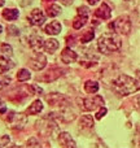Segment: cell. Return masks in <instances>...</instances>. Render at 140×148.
Here are the masks:
<instances>
[{
	"label": "cell",
	"mask_w": 140,
	"mask_h": 148,
	"mask_svg": "<svg viewBox=\"0 0 140 148\" xmlns=\"http://www.w3.org/2000/svg\"><path fill=\"white\" fill-rule=\"evenodd\" d=\"M112 86L114 88V91L120 95H130L136 92L140 88V84L138 83L136 79H134L132 77H128L126 74H121L118 75L114 81L112 82Z\"/></svg>",
	"instance_id": "1"
},
{
	"label": "cell",
	"mask_w": 140,
	"mask_h": 148,
	"mask_svg": "<svg viewBox=\"0 0 140 148\" xmlns=\"http://www.w3.org/2000/svg\"><path fill=\"white\" fill-rule=\"evenodd\" d=\"M97 47L102 53H110V52L118 51L122 47V42L115 34H104L99 38Z\"/></svg>",
	"instance_id": "2"
},
{
	"label": "cell",
	"mask_w": 140,
	"mask_h": 148,
	"mask_svg": "<svg viewBox=\"0 0 140 148\" xmlns=\"http://www.w3.org/2000/svg\"><path fill=\"white\" fill-rule=\"evenodd\" d=\"M5 122L9 126L10 129H14V130H22L26 126V122H27V117L23 113H17L13 112V110H9V112H5Z\"/></svg>",
	"instance_id": "3"
},
{
	"label": "cell",
	"mask_w": 140,
	"mask_h": 148,
	"mask_svg": "<svg viewBox=\"0 0 140 148\" xmlns=\"http://www.w3.org/2000/svg\"><path fill=\"white\" fill-rule=\"evenodd\" d=\"M109 29H112L114 33L127 35L131 31V21L127 16H121L109 23Z\"/></svg>",
	"instance_id": "4"
},
{
	"label": "cell",
	"mask_w": 140,
	"mask_h": 148,
	"mask_svg": "<svg viewBox=\"0 0 140 148\" xmlns=\"http://www.w3.org/2000/svg\"><path fill=\"white\" fill-rule=\"evenodd\" d=\"M104 104V99L101 96H94V97H87V99L82 100V109L86 110V112H91V110H95L96 108L101 107Z\"/></svg>",
	"instance_id": "5"
},
{
	"label": "cell",
	"mask_w": 140,
	"mask_h": 148,
	"mask_svg": "<svg viewBox=\"0 0 140 148\" xmlns=\"http://www.w3.org/2000/svg\"><path fill=\"white\" fill-rule=\"evenodd\" d=\"M48 117H51L52 120H59L61 122H70L75 118V113L73 110L68 109V108L62 107L61 110H59L56 113H51V114H48Z\"/></svg>",
	"instance_id": "6"
},
{
	"label": "cell",
	"mask_w": 140,
	"mask_h": 148,
	"mask_svg": "<svg viewBox=\"0 0 140 148\" xmlns=\"http://www.w3.org/2000/svg\"><path fill=\"white\" fill-rule=\"evenodd\" d=\"M36 125H38L36 127H38L39 133H42L43 135H49L52 130H57L56 123L52 121L51 117H47V118H44V120L38 121Z\"/></svg>",
	"instance_id": "7"
},
{
	"label": "cell",
	"mask_w": 140,
	"mask_h": 148,
	"mask_svg": "<svg viewBox=\"0 0 140 148\" xmlns=\"http://www.w3.org/2000/svg\"><path fill=\"white\" fill-rule=\"evenodd\" d=\"M47 101H48V104L52 105V107H60V108L69 104V99H68L65 95L57 94V92H53V94L48 95V96H47Z\"/></svg>",
	"instance_id": "8"
},
{
	"label": "cell",
	"mask_w": 140,
	"mask_h": 148,
	"mask_svg": "<svg viewBox=\"0 0 140 148\" xmlns=\"http://www.w3.org/2000/svg\"><path fill=\"white\" fill-rule=\"evenodd\" d=\"M29 64H30V68L34 70H42L46 68L47 65V57L44 56L43 53H35L33 57L30 59V61H29Z\"/></svg>",
	"instance_id": "9"
},
{
	"label": "cell",
	"mask_w": 140,
	"mask_h": 148,
	"mask_svg": "<svg viewBox=\"0 0 140 148\" xmlns=\"http://www.w3.org/2000/svg\"><path fill=\"white\" fill-rule=\"evenodd\" d=\"M46 21V16L40 9H34L29 14V22L34 26H42Z\"/></svg>",
	"instance_id": "10"
},
{
	"label": "cell",
	"mask_w": 140,
	"mask_h": 148,
	"mask_svg": "<svg viewBox=\"0 0 140 148\" xmlns=\"http://www.w3.org/2000/svg\"><path fill=\"white\" fill-rule=\"evenodd\" d=\"M59 143L62 148H76L75 142L71 138L69 133H60L59 134Z\"/></svg>",
	"instance_id": "11"
},
{
	"label": "cell",
	"mask_w": 140,
	"mask_h": 148,
	"mask_svg": "<svg viewBox=\"0 0 140 148\" xmlns=\"http://www.w3.org/2000/svg\"><path fill=\"white\" fill-rule=\"evenodd\" d=\"M61 72H62V69H60V68H53V69H49L47 73H44V75L38 77V79H40L43 82H52L61 75L62 74Z\"/></svg>",
	"instance_id": "12"
},
{
	"label": "cell",
	"mask_w": 140,
	"mask_h": 148,
	"mask_svg": "<svg viewBox=\"0 0 140 148\" xmlns=\"http://www.w3.org/2000/svg\"><path fill=\"white\" fill-rule=\"evenodd\" d=\"M95 16L101 18V20H109L110 16H112V9L108 7V4L104 3V4H101V7L99 9L95 10Z\"/></svg>",
	"instance_id": "13"
},
{
	"label": "cell",
	"mask_w": 140,
	"mask_h": 148,
	"mask_svg": "<svg viewBox=\"0 0 140 148\" xmlns=\"http://www.w3.org/2000/svg\"><path fill=\"white\" fill-rule=\"evenodd\" d=\"M75 60H76V53L73 49H70L69 47H66V48L61 52V61L65 62V64H71V62H74Z\"/></svg>",
	"instance_id": "14"
},
{
	"label": "cell",
	"mask_w": 140,
	"mask_h": 148,
	"mask_svg": "<svg viewBox=\"0 0 140 148\" xmlns=\"http://www.w3.org/2000/svg\"><path fill=\"white\" fill-rule=\"evenodd\" d=\"M44 31H46L47 34H49V35H57V34H60V31H61V23H60L59 21H52V22H49L48 25L44 27Z\"/></svg>",
	"instance_id": "15"
},
{
	"label": "cell",
	"mask_w": 140,
	"mask_h": 148,
	"mask_svg": "<svg viewBox=\"0 0 140 148\" xmlns=\"http://www.w3.org/2000/svg\"><path fill=\"white\" fill-rule=\"evenodd\" d=\"M29 43H30V47L34 49V51H39V49L44 46L43 38H42L40 35H38V34H34V35L30 38Z\"/></svg>",
	"instance_id": "16"
},
{
	"label": "cell",
	"mask_w": 140,
	"mask_h": 148,
	"mask_svg": "<svg viewBox=\"0 0 140 148\" xmlns=\"http://www.w3.org/2000/svg\"><path fill=\"white\" fill-rule=\"evenodd\" d=\"M79 127H81V129H84V130L92 129V127H94V118H92L89 114L82 116L81 120H79Z\"/></svg>",
	"instance_id": "17"
},
{
	"label": "cell",
	"mask_w": 140,
	"mask_h": 148,
	"mask_svg": "<svg viewBox=\"0 0 140 148\" xmlns=\"http://www.w3.org/2000/svg\"><path fill=\"white\" fill-rule=\"evenodd\" d=\"M43 47H44V49H46L47 52L53 53V52L60 47V43H59V40H56V39H47V40H44V46Z\"/></svg>",
	"instance_id": "18"
},
{
	"label": "cell",
	"mask_w": 140,
	"mask_h": 148,
	"mask_svg": "<svg viewBox=\"0 0 140 148\" xmlns=\"http://www.w3.org/2000/svg\"><path fill=\"white\" fill-rule=\"evenodd\" d=\"M42 110H43V104H42V101L40 100H35V101L27 108L26 113H27V114H39Z\"/></svg>",
	"instance_id": "19"
},
{
	"label": "cell",
	"mask_w": 140,
	"mask_h": 148,
	"mask_svg": "<svg viewBox=\"0 0 140 148\" xmlns=\"http://www.w3.org/2000/svg\"><path fill=\"white\" fill-rule=\"evenodd\" d=\"M87 20H88V17H87V16L78 14L75 18H74V21H73V27L75 29V30H79L81 27H83V26L86 25Z\"/></svg>",
	"instance_id": "20"
},
{
	"label": "cell",
	"mask_w": 140,
	"mask_h": 148,
	"mask_svg": "<svg viewBox=\"0 0 140 148\" xmlns=\"http://www.w3.org/2000/svg\"><path fill=\"white\" fill-rule=\"evenodd\" d=\"M13 66H14V64L12 61H9L7 57H0V73L1 74L8 72L9 69H12Z\"/></svg>",
	"instance_id": "21"
},
{
	"label": "cell",
	"mask_w": 140,
	"mask_h": 148,
	"mask_svg": "<svg viewBox=\"0 0 140 148\" xmlns=\"http://www.w3.org/2000/svg\"><path fill=\"white\" fill-rule=\"evenodd\" d=\"M84 90L87 94H96L99 91V83L95 81H87L84 83Z\"/></svg>",
	"instance_id": "22"
},
{
	"label": "cell",
	"mask_w": 140,
	"mask_h": 148,
	"mask_svg": "<svg viewBox=\"0 0 140 148\" xmlns=\"http://www.w3.org/2000/svg\"><path fill=\"white\" fill-rule=\"evenodd\" d=\"M18 14H20V13H18L17 9H5L4 12H3V17L8 21L16 20V18L18 17Z\"/></svg>",
	"instance_id": "23"
},
{
	"label": "cell",
	"mask_w": 140,
	"mask_h": 148,
	"mask_svg": "<svg viewBox=\"0 0 140 148\" xmlns=\"http://www.w3.org/2000/svg\"><path fill=\"white\" fill-rule=\"evenodd\" d=\"M60 13H61V8H60V5H57V4H52L51 7L47 9V14H48L49 17H56V16H59Z\"/></svg>",
	"instance_id": "24"
},
{
	"label": "cell",
	"mask_w": 140,
	"mask_h": 148,
	"mask_svg": "<svg viewBox=\"0 0 140 148\" xmlns=\"http://www.w3.org/2000/svg\"><path fill=\"white\" fill-rule=\"evenodd\" d=\"M31 78V74L29 73L27 69H21L20 72L17 73V79L20 82H25V81H29Z\"/></svg>",
	"instance_id": "25"
},
{
	"label": "cell",
	"mask_w": 140,
	"mask_h": 148,
	"mask_svg": "<svg viewBox=\"0 0 140 148\" xmlns=\"http://www.w3.org/2000/svg\"><path fill=\"white\" fill-rule=\"evenodd\" d=\"M94 38H95V31L87 30V31H84V34L81 36V42L82 43H88V42H91Z\"/></svg>",
	"instance_id": "26"
},
{
	"label": "cell",
	"mask_w": 140,
	"mask_h": 148,
	"mask_svg": "<svg viewBox=\"0 0 140 148\" xmlns=\"http://www.w3.org/2000/svg\"><path fill=\"white\" fill-rule=\"evenodd\" d=\"M27 91H30L31 95H39L43 92V90H42L39 86H36V84H31V86L27 87Z\"/></svg>",
	"instance_id": "27"
},
{
	"label": "cell",
	"mask_w": 140,
	"mask_h": 148,
	"mask_svg": "<svg viewBox=\"0 0 140 148\" xmlns=\"http://www.w3.org/2000/svg\"><path fill=\"white\" fill-rule=\"evenodd\" d=\"M0 49H1V52L5 55V56H12V47H10L9 44L3 43L1 47H0Z\"/></svg>",
	"instance_id": "28"
},
{
	"label": "cell",
	"mask_w": 140,
	"mask_h": 148,
	"mask_svg": "<svg viewBox=\"0 0 140 148\" xmlns=\"http://www.w3.org/2000/svg\"><path fill=\"white\" fill-rule=\"evenodd\" d=\"M26 148H42V147H40V143L38 142V139H36V138H31L30 140L27 142V146H26Z\"/></svg>",
	"instance_id": "29"
},
{
	"label": "cell",
	"mask_w": 140,
	"mask_h": 148,
	"mask_svg": "<svg viewBox=\"0 0 140 148\" xmlns=\"http://www.w3.org/2000/svg\"><path fill=\"white\" fill-rule=\"evenodd\" d=\"M105 114H107V108H105V107H101V109H100L99 112L96 113V120H101V118L104 117Z\"/></svg>",
	"instance_id": "30"
},
{
	"label": "cell",
	"mask_w": 140,
	"mask_h": 148,
	"mask_svg": "<svg viewBox=\"0 0 140 148\" xmlns=\"http://www.w3.org/2000/svg\"><path fill=\"white\" fill-rule=\"evenodd\" d=\"M8 143H9V136L8 135H4L0 138V148H4Z\"/></svg>",
	"instance_id": "31"
},
{
	"label": "cell",
	"mask_w": 140,
	"mask_h": 148,
	"mask_svg": "<svg viewBox=\"0 0 140 148\" xmlns=\"http://www.w3.org/2000/svg\"><path fill=\"white\" fill-rule=\"evenodd\" d=\"M5 112H7V105H5V103L1 99H0V114H4Z\"/></svg>",
	"instance_id": "32"
},
{
	"label": "cell",
	"mask_w": 140,
	"mask_h": 148,
	"mask_svg": "<svg viewBox=\"0 0 140 148\" xmlns=\"http://www.w3.org/2000/svg\"><path fill=\"white\" fill-rule=\"evenodd\" d=\"M61 3L65 5H70L71 3H73V0H61Z\"/></svg>",
	"instance_id": "33"
},
{
	"label": "cell",
	"mask_w": 140,
	"mask_h": 148,
	"mask_svg": "<svg viewBox=\"0 0 140 148\" xmlns=\"http://www.w3.org/2000/svg\"><path fill=\"white\" fill-rule=\"evenodd\" d=\"M87 1H88V4H91V5H95L96 4L97 1H99V0H87Z\"/></svg>",
	"instance_id": "34"
},
{
	"label": "cell",
	"mask_w": 140,
	"mask_h": 148,
	"mask_svg": "<svg viewBox=\"0 0 140 148\" xmlns=\"http://www.w3.org/2000/svg\"><path fill=\"white\" fill-rule=\"evenodd\" d=\"M136 107H138V109L140 110V97H139L138 100H136Z\"/></svg>",
	"instance_id": "35"
},
{
	"label": "cell",
	"mask_w": 140,
	"mask_h": 148,
	"mask_svg": "<svg viewBox=\"0 0 140 148\" xmlns=\"http://www.w3.org/2000/svg\"><path fill=\"white\" fill-rule=\"evenodd\" d=\"M4 3H5V0H0V7H3V5H4Z\"/></svg>",
	"instance_id": "36"
},
{
	"label": "cell",
	"mask_w": 140,
	"mask_h": 148,
	"mask_svg": "<svg viewBox=\"0 0 140 148\" xmlns=\"http://www.w3.org/2000/svg\"><path fill=\"white\" fill-rule=\"evenodd\" d=\"M1 31H3V27H1V26H0V33H1Z\"/></svg>",
	"instance_id": "37"
},
{
	"label": "cell",
	"mask_w": 140,
	"mask_h": 148,
	"mask_svg": "<svg viewBox=\"0 0 140 148\" xmlns=\"http://www.w3.org/2000/svg\"><path fill=\"white\" fill-rule=\"evenodd\" d=\"M10 148H18V147H10Z\"/></svg>",
	"instance_id": "38"
}]
</instances>
